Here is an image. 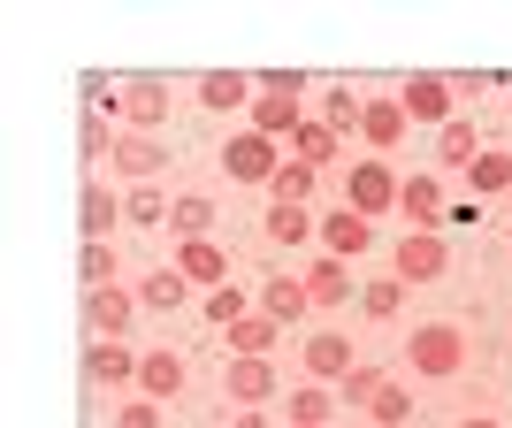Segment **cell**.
<instances>
[{"instance_id":"6da1fadb","label":"cell","mask_w":512,"mask_h":428,"mask_svg":"<svg viewBox=\"0 0 512 428\" xmlns=\"http://www.w3.org/2000/svg\"><path fill=\"white\" fill-rule=\"evenodd\" d=\"M406 360H413V375H467V337L451 329V321H428V329H413V344H406Z\"/></svg>"},{"instance_id":"7a4b0ae2","label":"cell","mask_w":512,"mask_h":428,"mask_svg":"<svg viewBox=\"0 0 512 428\" xmlns=\"http://www.w3.org/2000/svg\"><path fill=\"white\" fill-rule=\"evenodd\" d=\"M222 169L237 176V184H260V192H268V184H276V138H260V130H237L230 146H222Z\"/></svg>"},{"instance_id":"3957f363","label":"cell","mask_w":512,"mask_h":428,"mask_svg":"<svg viewBox=\"0 0 512 428\" xmlns=\"http://www.w3.org/2000/svg\"><path fill=\"white\" fill-rule=\"evenodd\" d=\"M398 184H406V176H390V161H360V169H352V184H344V207L375 222L383 207H398Z\"/></svg>"},{"instance_id":"277c9868","label":"cell","mask_w":512,"mask_h":428,"mask_svg":"<svg viewBox=\"0 0 512 428\" xmlns=\"http://www.w3.org/2000/svg\"><path fill=\"white\" fill-rule=\"evenodd\" d=\"M115 115H123V130H161L169 123V85L161 77H130L115 92Z\"/></svg>"},{"instance_id":"5b68a950","label":"cell","mask_w":512,"mask_h":428,"mask_svg":"<svg viewBox=\"0 0 512 428\" xmlns=\"http://www.w3.org/2000/svg\"><path fill=\"white\" fill-rule=\"evenodd\" d=\"M406 130H413V115L398 100H367V115H360V138H367V161H390V153L406 146Z\"/></svg>"},{"instance_id":"8992f818","label":"cell","mask_w":512,"mask_h":428,"mask_svg":"<svg viewBox=\"0 0 512 428\" xmlns=\"http://www.w3.org/2000/svg\"><path fill=\"white\" fill-rule=\"evenodd\" d=\"M444 268H451V253H444V237H436V230H413V237H398V268H390L398 283H436Z\"/></svg>"},{"instance_id":"52a82bcc","label":"cell","mask_w":512,"mask_h":428,"mask_svg":"<svg viewBox=\"0 0 512 428\" xmlns=\"http://www.w3.org/2000/svg\"><path fill=\"white\" fill-rule=\"evenodd\" d=\"M85 321L100 329V344H123V329L138 321V291L107 283V291H85Z\"/></svg>"},{"instance_id":"ba28073f","label":"cell","mask_w":512,"mask_h":428,"mask_svg":"<svg viewBox=\"0 0 512 428\" xmlns=\"http://www.w3.org/2000/svg\"><path fill=\"white\" fill-rule=\"evenodd\" d=\"M176 276H184V283H207V291H222V283H230V253H222L214 237H184V245H176Z\"/></svg>"},{"instance_id":"9c48e42d","label":"cell","mask_w":512,"mask_h":428,"mask_svg":"<svg viewBox=\"0 0 512 428\" xmlns=\"http://www.w3.org/2000/svg\"><path fill=\"white\" fill-rule=\"evenodd\" d=\"M107 161H115V176H130V184H146V176H161V161H169V153H161V138H153V130H123Z\"/></svg>"},{"instance_id":"30bf717a","label":"cell","mask_w":512,"mask_h":428,"mask_svg":"<svg viewBox=\"0 0 512 428\" xmlns=\"http://www.w3.org/2000/svg\"><path fill=\"white\" fill-rule=\"evenodd\" d=\"M283 421L291 428H337V383H306L283 398Z\"/></svg>"},{"instance_id":"8fae6325","label":"cell","mask_w":512,"mask_h":428,"mask_svg":"<svg viewBox=\"0 0 512 428\" xmlns=\"http://www.w3.org/2000/svg\"><path fill=\"white\" fill-rule=\"evenodd\" d=\"M398 107H406L413 123H436V130H444L451 123V85H444V77H406Z\"/></svg>"},{"instance_id":"7c38bea8","label":"cell","mask_w":512,"mask_h":428,"mask_svg":"<svg viewBox=\"0 0 512 428\" xmlns=\"http://www.w3.org/2000/svg\"><path fill=\"white\" fill-rule=\"evenodd\" d=\"M321 245H329V253H367V245H375V222H367V214H352V207H329L321 214Z\"/></svg>"},{"instance_id":"4fadbf2b","label":"cell","mask_w":512,"mask_h":428,"mask_svg":"<svg viewBox=\"0 0 512 428\" xmlns=\"http://www.w3.org/2000/svg\"><path fill=\"white\" fill-rule=\"evenodd\" d=\"M352 337H337V329H321V337H306V375H321V383H344L352 375Z\"/></svg>"},{"instance_id":"5bb4252c","label":"cell","mask_w":512,"mask_h":428,"mask_svg":"<svg viewBox=\"0 0 512 428\" xmlns=\"http://www.w3.org/2000/svg\"><path fill=\"white\" fill-rule=\"evenodd\" d=\"M199 100H207V115H222V107H253L260 85L245 69H207V77H199Z\"/></svg>"},{"instance_id":"9a60e30c","label":"cell","mask_w":512,"mask_h":428,"mask_svg":"<svg viewBox=\"0 0 512 428\" xmlns=\"http://www.w3.org/2000/svg\"><path fill=\"white\" fill-rule=\"evenodd\" d=\"M245 115H253V130H260V138H291V130L306 123V115H299V92H260V100L245 107Z\"/></svg>"},{"instance_id":"2e32d148","label":"cell","mask_w":512,"mask_h":428,"mask_svg":"<svg viewBox=\"0 0 512 428\" xmlns=\"http://www.w3.org/2000/svg\"><path fill=\"white\" fill-rule=\"evenodd\" d=\"M276 337H283V321H276V314H245V321H230V360H268V352H276Z\"/></svg>"},{"instance_id":"e0dca14e","label":"cell","mask_w":512,"mask_h":428,"mask_svg":"<svg viewBox=\"0 0 512 428\" xmlns=\"http://www.w3.org/2000/svg\"><path fill=\"white\" fill-rule=\"evenodd\" d=\"M230 398L237 406H268L276 398V360H230Z\"/></svg>"},{"instance_id":"ac0fdd59","label":"cell","mask_w":512,"mask_h":428,"mask_svg":"<svg viewBox=\"0 0 512 428\" xmlns=\"http://www.w3.org/2000/svg\"><path fill=\"white\" fill-rule=\"evenodd\" d=\"M138 390H146L153 406L176 398V390H184V352H146V360H138Z\"/></svg>"},{"instance_id":"d6986e66","label":"cell","mask_w":512,"mask_h":428,"mask_svg":"<svg viewBox=\"0 0 512 428\" xmlns=\"http://www.w3.org/2000/svg\"><path fill=\"white\" fill-rule=\"evenodd\" d=\"M299 283H306V299H314V306H344V299H352V276H344V260H337V253H321Z\"/></svg>"},{"instance_id":"ffe728a7","label":"cell","mask_w":512,"mask_h":428,"mask_svg":"<svg viewBox=\"0 0 512 428\" xmlns=\"http://www.w3.org/2000/svg\"><path fill=\"white\" fill-rule=\"evenodd\" d=\"M436 161H444V169H474V161H482V138H474L467 115H451V123L436 130Z\"/></svg>"},{"instance_id":"44dd1931","label":"cell","mask_w":512,"mask_h":428,"mask_svg":"<svg viewBox=\"0 0 512 428\" xmlns=\"http://www.w3.org/2000/svg\"><path fill=\"white\" fill-rule=\"evenodd\" d=\"M85 375H92V390H115V383H138V360H130L123 344H92Z\"/></svg>"},{"instance_id":"7402d4cb","label":"cell","mask_w":512,"mask_h":428,"mask_svg":"<svg viewBox=\"0 0 512 428\" xmlns=\"http://www.w3.org/2000/svg\"><path fill=\"white\" fill-rule=\"evenodd\" d=\"M398 207L428 230V222H444V184H436V176H406V184H398Z\"/></svg>"},{"instance_id":"603a6c76","label":"cell","mask_w":512,"mask_h":428,"mask_svg":"<svg viewBox=\"0 0 512 428\" xmlns=\"http://www.w3.org/2000/svg\"><path fill=\"white\" fill-rule=\"evenodd\" d=\"M291 153H299L306 169H321V161H337V130L321 123V115H306V123L291 130Z\"/></svg>"},{"instance_id":"cb8c5ba5","label":"cell","mask_w":512,"mask_h":428,"mask_svg":"<svg viewBox=\"0 0 512 428\" xmlns=\"http://www.w3.org/2000/svg\"><path fill=\"white\" fill-rule=\"evenodd\" d=\"M406 291H413V283H398V276H375V283L360 291L367 321H398V314H406Z\"/></svg>"},{"instance_id":"d4e9b609","label":"cell","mask_w":512,"mask_h":428,"mask_svg":"<svg viewBox=\"0 0 512 428\" xmlns=\"http://www.w3.org/2000/svg\"><path fill=\"white\" fill-rule=\"evenodd\" d=\"M306 283L299 276H268V291H260V314H276V321H291V314H306Z\"/></svg>"},{"instance_id":"484cf974","label":"cell","mask_w":512,"mask_h":428,"mask_svg":"<svg viewBox=\"0 0 512 428\" xmlns=\"http://www.w3.org/2000/svg\"><path fill=\"white\" fill-rule=\"evenodd\" d=\"M268 237H276V245H306V237H321V230H314V214H306V207L268 199Z\"/></svg>"},{"instance_id":"4316f807","label":"cell","mask_w":512,"mask_h":428,"mask_svg":"<svg viewBox=\"0 0 512 428\" xmlns=\"http://www.w3.org/2000/svg\"><path fill=\"white\" fill-rule=\"evenodd\" d=\"M169 230H176V237H207V230H214V199H207V192H184V199L169 207Z\"/></svg>"},{"instance_id":"83f0119b","label":"cell","mask_w":512,"mask_h":428,"mask_svg":"<svg viewBox=\"0 0 512 428\" xmlns=\"http://www.w3.org/2000/svg\"><path fill=\"white\" fill-rule=\"evenodd\" d=\"M360 115H367V100H360V92H344V85H329V92H321V123L337 130V138H344V130H360Z\"/></svg>"},{"instance_id":"f1b7e54d","label":"cell","mask_w":512,"mask_h":428,"mask_svg":"<svg viewBox=\"0 0 512 428\" xmlns=\"http://www.w3.org/2000/svg\"><path fill=\"white\" fill-rule=\"evenodd\" d=\"M77 276H85V291H107V283H115V245H107V237H85Z\"/></svg>"},{"instance_id":"f546056e","label":"cell","mask_w":512,"mask_h":428,"mask_svg":"<svg viewBox=\"0 0 512 428\" xmlns=\"http://www.w3.org/2000/svg\"><path fill=\"white\" fill-rule=\"evenodd\" d=\"M184 291H192V283L176 276V268H153V276L138 283V306H153V314H161V306H184Z\"/></svg>"},{"instance_id":"4dcf8cb0","label":"cell","mask_w":512,"mask_h":428,"mask_svg":"<svg viewBox=\"0 0 512 428\" xmlns=\"http://www.w3.org/2000/svg\"><path fill=\"white\" fill-rule=\"evenodd\" d=\"M268 192H276L283 207H306V199H314V169H306V161H283V169H276V184H268Z\"/></svg>"},{"instance_id":"1f68e13d","label":"cell","mask_w":512,"mask_h":428,"mask_svg":"<svg viewBox=\"0 0 512 428\" xmlns=\"http://www.w3.org/2000/svg\"><path fill=\"white\" fill-rule=\"evenodd\" d=\"M115 222H123V199L92 184V192H85V237H107V230H115Z\"/></svg>"},{"instance_id":"d6a6232c","label":"cell","mask_w":512,"mask_h":428,"mask_svg":"<svg viewBox=\"0 0 512 428\" xmlns=\"http://www.w3.org/2000/svg\"><path fill=\"white\" fill-rule=\"evenodd\" d=\"M467 184L474 192H512V153H482V161L467 169Z\"/></svg>"},{"instance_id":"836d02e7","label":"cell","mask_w":512,"mask_h":428,"mask_svg":"<svg viewBox=\"0 0 512 428\" xmlns=\"http://www.w3.org/2000/svg\"><path fill=\"white\" fill-rule=\"evenodd\" d=\"M367 413H375V428H406V421H413V398H406V390H398V383H383V390H375V406H367Z\"/></svg>"},{"instance_id":"e575fe53","label":"cell","mask_w":512,"mask_h":428,"mask_svg":"<svg viewBox=\"0 0 512 428\" xmlns=\"http://www.w3.org/2000/svg\"><path fill=\"white\" fill-rule=\"evenodd\" d=\"M383 383H390L383 367H352V375L337 383V398H344V406H375V390H383Z\"/></svg>"},{"instance_id":"d590c367","label":"cell","mask_w":512,"mask_h":428,"mask_svg":"<svg viewBox=\"0 0 512 428\" xmlns=\"http://www.w3.org/2000/svg\"><path fill=\"white\" fill-rule=\"evenodd\" d=\"M207 321H222V329H230V321H245V291H237V283L207 291Z\"/></svg>"},{"instance_id":"8d00e7d4","label":"cell","mask_w":512,"mask_h":428,"mask_svg":"<svg viewBox=\"0 0 512 428\" xmlns=\"http://www.w3.org/2000/svg\"><path fill=\"white\" fill-rule=\"evenodd\" d=\"M169 207H176V199H161V192H130V199H123L130 222H169Z\"/></svg>"},{"instance_id":"74e56055","label":"cell","mask_w":512,"mask_h":428,"mask_svg":"<svg viewBox=\"0 0 512 428\" xmlns=\"http://www.w3.org/2000/svg\"><path fill=\"white\" fill-rule=\"evenodd\" d=\"M115 428H161V406H153V398H130V406L115 413Z\"/></svg>"},{"instance_id":"f35d334b","label":"cell","mask_w":512,"mask_h":428,"mask_svg":"<svg viewBox=\"0 0 512 428\" xmlns=\"http://www.w3.org/2000/svg\"><path fill=\"white\" fill-rule=\"evenodd\" d=\"M260 92H306V69H260Z\"/></svg>"},{"instance_id":"ab89813d","label":"cell","mask_w":512,"mask_h":428,"mask_svg":"<svg viewBox=\"0 0 512 428\" xmlns=\"http://www.w3.org/2000/svg\"><path fill=\"white\" fill-rule=\"evenodd\" d=\"M490 85H497L490 69H459V100H474V92H490Z\"/></svg>"},{"instance_id":"60d3db41","label":"cell","mask_w":512,"mask_h":428,"mask_svg":"<svg viewBox=\"0 0 512 428\" xmlns=\"http://www.w3.org/2000/svg\"><path fill=\"white\" fill-rule=\"evenodd\" d=\"M237 428H268V413H260V406H245V413H237Z\"/></svg>"},{"instance_id":"b9f144b4","label":"cell","mask_w":512,"mask_h":428,"mask_svg":"<svg viewBox=\"0 0 512 428\" xmlns=\"http://www.w3.org/2000/svg\"><path fill=\"white\" fill-rule=\"evenodd\" d=\"M459 428H497V421H459Z\"/></svg>"},{"instance_id":"7bdbcfd3","label":"cell","mask_w":512,"mask_h":428,"mask_svg":"<svg viewBox=\"0 0 512 428\" xmlns=\"http://www.w3.org/2000/svg\"><path fill=\"white\" fill-rule=\"evenodd\" d=\"M505 115H512V85H505Z\"/></svg>"}]
</instances>
